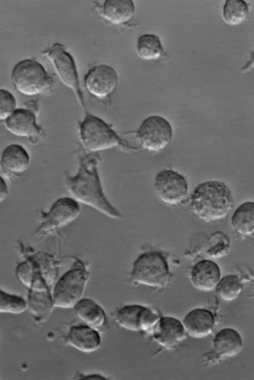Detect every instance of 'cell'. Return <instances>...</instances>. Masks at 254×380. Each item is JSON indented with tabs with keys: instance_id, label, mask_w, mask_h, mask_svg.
<instances>
[{
	"instance_id": "4316f807",
	"label": "cell",
	"mask_w": 254,
	"mask_h": 380,
	"mask_svg": "<svg viewBox=\"0 0 254 380\" xmlns=\"http://www.w3.org/2000/svg\"><path fill=\"white\" fill-rule=\"evenodd\" d=\"M27 306L23 298L0 290V313L20 314L26 310Z\"/></svg>"
},
{
	"instance_id": "5b68a950",
	"label": "cell",
	"mask_w": 254,
	"mask_h": 380,
	"mask_svg": "<svg viewBox=\"0 0 254 380\" xmlns=\"http://www.w3.org/2000/svg\"><path fill=\"white\" fill-rule=\"evenodd\" d=\"M81 262L77 260L57 282L53 294L54 306L63 308L73 307L82 299L89 273Z\"/></svg>"
},
{
	"instance_id": "30bf717a",
	"label": "cell",
	"mask_w": 254,
	"mask_h": 380,
	"mask_svg": "<svg viewBox=\"0 0 254 380\" xmlns=\"http://www.w3.org/2000/svg\"><path fill=\"white\" fill-rule=\"evenodd\" d=\"M80 212L79 205L74 198H60L53 203L45 215L40 230L46 234L53 232L74 221Z\"/></svg>"
},
{
	"instance_id": "7402d4cb",
	"label": "cell",
	"mask_w": 254,
	"mask_h": 380,
	"mask_svg": "<svg viewBox=\"0 0 254 380\" xmlns=\"http://www.w3.org/2000/svg\"><path fill=\"white\" fill-rule=\"evenodd\" d=\"M235 230L241 235H253L254 230V203L246 202L235 211L231 219Z\"/></svg>"
},
{
	"instance_id": "3957f363",
	"label": "cell",
	"mask_w": 254,
	"mask_h": 380,
	"mask_svg": "<svg viewBox=\"0 0 254 380\" xmlns=\"http://www.w3.org/2000/svg\"><path fill=\"white\" fill-rule=\"evenodd\" d=\"M78 133L82 146L90 152H98L117 147L128 152L140 149L122 138L111 124L87 112L78 123Z\"/></svg>"
},
{
	"instance_id": "f546056e",
	"label": "cell",
	"mask_w": 254,
	"mask_h": 380,
	"mask_svg": "<svg viewBox=\"0 0 254 380\" xmlns=\"http://www.w3.org/2000/svg\"><path fill=\"white\" fill-rule=\"evenodd\" d=\"M83 380H106L104 377L96 374H92L84 377Z\"/></svg>"
},
{
	"instance_id": "5bb4252c",
	"label": "cell",
	"mask_w": 254,
	"mask_h": 380,
	"mask_svg": "<svg viewBox=\"0 0 254 380\" xmlns=\"http://www.w3.org/2000/svg\"><path fill=\"white\" fill-rule=\"evenodd\" d=\"M221 271L214 261L202 260L192 267L190 272V280L197 290L208 292L215 288L220 279Z\"/></svg>"
},
{
	"instance_id": "ffe728a7",
	"label": "cell",
	"mask_w": 254,
	"mask_h": 380,
	"mask_svg": "<svg viewBox=\"0 0 254 380\" xmlns=\"http://www.w3.org/2000/svg\"><path fill=\"white\" fill-rule=\"evenodd\" d=\"M133 2L130 0H108L105 1L102 16L113 24L119 25L130 20L134 12Z\"/></svg>"
},
{
	"instance_id": "6da1fadb",
	"label": "cell",
	"mask_w": 254,
	"mask_h": 380,
	"mask_svg": "<svg viewBox=\"0 0 254 380\" xmlns=\"http://www.w3.org/2000/svg\"><path fill=\"white\" fill-rule=\"evenodd\" d=\"M79 153L78 168L73 175L65 178V187L75 200L86 204L113 219L122 215L111 203L104 192L99 172L101 158L99 152L85 150Z\"/></svg>"
},
{
	"instance_id": "52a82bcc",
	"label": "cell",
	"mask_w": 254,
	"mask_h": 380,
	"mask_svg": "<svg viewBox=\"0 0 254 380\" xmlns=\"http://www.w3.org/2000/svg\"><path fill=\"white\" fill-rule=\"evenodd\" d=\"M12 78L16 89L28 96L41 93L50 83V77L44 67L32 60L18 63L12 71Z\"/></svg>"
},
{
	"instance_id": "4fadbf2b",
	"label": "cell",
	"mask_w": 254,
	"mask_h": 380,
	"mask_svg": "<svg viewBox=\"0 0 254 380\" xmlns=\"http://www.w3.org/2000/svg\"><path fill=\"white\" fill-rule=\"evenodd\" d=\"M153 336L160 345L173 347L183 341L186 337L182 323L173 317H164L158 319L155 324Z\"/></svg>"
},
{
	"instance_id": "7c38bea8",
	"label": "cell",
	"mask_w": 254,
	"mask_h": 380,
	"mask_svg": "<svg viewBox=\"0 0 254 380\" xmlns=\"http://www.w3.org/2000/svg\"><path fill=\"white\" fill-rule=\"evenodd\" d=\"M118 76L115 70L106 65L91 68L85 76V85L92 95L103 99L111 94L116 88Z\"/></svg>"
},
{
	"instance_id": "d4e9b609",
	"label": "cell",
	"mask_w": 254,
	"mask_h": 380,
	"mask_svg": "<svg viewBox=\"0 0 254 380\" xmlns=\"http://www.w3.org/2000/svg\"><path fill=\"white\" fill-rule=\"evenodd\" d=\"M242 287L241 281L237 275L228 274L219 280L215 289L221 299L230 301L238 297Z\"/></svg>"
},
{
	"instance_id": "e0dca14e",
	"label": "cell",
	"mask_w": 254,
	"mask_h": 380,
	"mask_svg": "<svg viewBox=\"0 0 254 380\" xmlns=\"http://www.w3.org/2000/svg\"><path fill=\"white\" fill-rule=\"evenodd\" d=\"M5 126L12 134L19 137H30L38 134L35 115L30 110L17 109L6 119Z\"/></svg>"
},
{
	"instance_id": "484cf974",
	"label": "cell",
	"mask_w": 254,
	"mask_h": 380,
	"mask_svg": "<svg viewBox=\"0 0 254 380\" xmlns=\"http://www.w3.org/2000/svg\"><path fill=\"white\" fill-rule=\"evenodd\" d=\"M230 240L228 236L222 232L211 234L208 240L206 254L210 257L217 258L226 255L229 251Z\"/></svg>"
},
{
	"instance_id": "8fae6325",
	"label": "cell",
	"mask_w": 254,
	"mask_h": 380,
	"mask_svg": "<svg viewBox=\"0 0 254 380\" xmlns=\"http://www.w3.org/2000/svg\"><path fill=\"white\" fill-rule=\"evenodd\" d=\"M158 319V315L151 309L137 304L123 307L115 316V320L121 327L133 331H146L155 325Z\"/></svg>"
},
{
	"instance_id": "44dd1931",
	"label": "cell",
	"mask_w": 254,
	"mask_h": 380,
	"mask_svg": "<svg viewBox=\"0 0 254 380\" xmlns=\"http://www.w3.org/2000/svg\"><path fill=\"white\" fill-rule=\"evenodd\" d=\"M1 163L5 170L13 173H20L28 168L29 157L22 147L12 144L7 147L3 151Z\"/></svg>"
},
{
	"instance_id": "9c48e42d",
	"label": "cell",
	"mask_w": 254,
	"mask_h": 380,
	"mask_svg": "<svg viewBox=\"0 0 254 380\" xmlns=\"http://www.w3.org/2000/svg\"><path fill=\"white\" fill-rule=\"evenodd\" d=\"M45 54L52 62L61 81L74 91L82 108H84V102L79 86L77 69L72 57L59 44L54 45Z\"/></svg>"
},
{
	"instance_id": "277c9868",
	"label": "cell",
	"mask_w": 254,
	"mask_h": 380,
	"mask_svg": "<svg viewBox=\"0 0 254 380\" xmlns=\"http://www.w3.org/2000/svg\"><path fill=\"white\" fill-rule=\"evenodd\" d=\"M130 277L137 284L158 288L165 286L170 278L166 257L158 251L142 253L133 262Z\"/></svg>"
},
{
	"instance_id": "f1b7e54d",
	"label": "cell",
	"mask_w": 254,
	"mask_h": 380,
	"mask_svg": "<svg viewBox=\"0 0 254 380\" xmlns=\"http://www.w3.org/2000/svg\"><path fill=\"white\" fill-rule=\"evenodd\" d=\"M8 194V189L3 179L0 176V203L2 202Z\"/></svg>"
},
{
	"instance_id": "cb8c5ba5",
	"label": "cell",
	"mask_w": 254,
	"mask_h": 380,
	"mask_svg": "<svg viewBox=\"0 0 254 380\" xmlns=\"http://www.w3.org/2000/svg\"><path fill=\"white\" fill-rule=\"evenodd\" d=\"M249 10V4L244 0H227L223 7V18L227 24L238 25L247 19Z\"/></svg>"
},
{
	"instance_id": "603a6c76",
	"label": "cell",
	"mask_w": 254,
	"mask_h": 380,
	"mask_svg": "<svg viewBox=\"0 0 254 380\" xmlns=\"http://www.w3.org/2000/svg\"><path fill=\"white\" fill-rule=\"evenodd\" d=\"M163 51L159 37L155 34H145L137 40L136 52L143 60H157L161 56Z\"/></svg>"
},
{
	"instance_id": "83f0119b",
	"label": "cell",
	"mask_w": 254,
	"mask_h": 380,
	"mask_svg": "<svg viewBox=\"0 0 254 380\" xmlns=\"http://www.w3.org/2000/svg\"><path fill=\"white\" fill-rule=\"evenodd\" d=\"M16 102L9 91L0 89V120H6L15 110Z\"/></svg>"
},
{
	"instance_id": "2e32d148",
	"label": "cell",
	"mask_w": 254,
	"mask_h": 380,
	"mask_svg": "<svg viewBox=\"0 0 254 380\" xmlns=\"http://www.w3.org/2000/svg\"><path fill=\"white\" fill-rule=\"evenodd\" d=\"M214 323V317L211 311L198 308L188 313L183 325L185 330L191 337L202 338L212 332Z\"/></svg>"
},
{
	"instance_id": "8992f818",
	"label": "cell",
	"mask_w": 254,
	"mask_h": 380,
	"mask_svg": "<svg viewBox=\"0 0 254 380\" xmlns=\"http://www.w3.org/2000/svg\"><path fill=\"white\" fill-rule=\"evenodd\" d=\"M131 133L134 134L139 148L152 152H158L165 149L173 136L170 123L158 115L146 118L138 129Z\"/></svg>"
},
{
	"instance_id": "ac0fdd59",
	"label": "cell",
	"mask_w": 254,
	"mask_h": 380,
	"mask_svg": "<svg viewBox=\"0 0 254 380\" xmlns=\"http://www.w3.org/2000/svg\"><path fill=\"white\" fill-rule=\"evenodd\" d=\"M215 353L219 357H232L238 354L243 347L242 339L235 329L226 328L215 335L213 341Z\"/></svg>"
},
{
	"instance_id": "ba28073f",
	"label": "cell",
	"mask_w": 254,
	"mask_h": 380,
	"mask_svg": "<svg viewBox=\"0 0 254 380\" xmlns=\"http://www.w3.org/2000/svg\"><path fill=\"white\" fill-rule=\"evenodd\" d=\"M154 188L158 197L164 203L171 206L181 203L188 193L186 178L172 169L163 170L157 174Z\"/></svg>"
},
{
	"instance_id": "d6986e66",
	"label": "cell",
	"mask_w": 254,
	"mask_h": 380,
	"mask_svg": "<svg viewBox=\"0 0 254 380\" xmlns=\"http://www.w3.org/2000/svg\"><path fill=\"white\" fill-rule=\"evenodd\" d=\"M73 307L76 315L86 325L96 330L104 325L106 322L105 312L93 300L81 299Z\"/></svg>"
},
{
	"instance_id": "7a4b0ae2",
	"label": "cell",
	"mask_w": 254,
	"mask_h": 380,
	"mask_svg": "<svg viewBox=\"0 0 254 380\" xmlns=\"http://www.w3.org/2000/svg\"><path fill=\"white\" fill-rule=\"evenodd\" d=\"M190 206L201 220L212 222L228 215L233 206V198L224 182L209 180L195 187L191 195Z\"/></svg>"
},
{
	"instance_id": "9a60e30c",
	"label": "cell",
	"mask_w": 254,
	"mask_h": 380,
	"mask_svg": "<svg viewBox=\"0 0 254 380\" xmlns=\"http://www.w3.org/2000/svg\"><path fill=\"white\" fill-rule=\"evenodd\" d=\"M66 342L79 351L91 353L100 347L101 340L96 329L82 325L70 327L66 337Z\"/></svg>"
}]
</instances>
